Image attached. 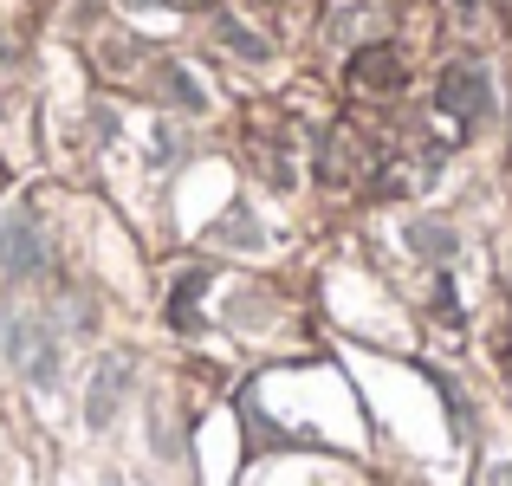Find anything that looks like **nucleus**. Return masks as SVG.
I'll return each instance as SVG.
<instances>
[{
	"instance_id": "423d86ee",
	"label": "nucleus",
	"mask_w": 512,
	"mask_h": 486,
	"mask_svg": "<svg viewBox=\"0 0 512 486\" xmlns=\"http://www.w3.org/2000/svg\"><path fill=\"white\" fill-rule=\"evenodd\" d=\"M350 85H357V91L402 85V52L396 46H363V52H350Z\"/></svg>"
},
{
	"instance_id": "9b49d317",
	"label": "nucleus",
	"mask_w": 512,
	"mask_h": 486,
	"mask_svg": "<svg viewBox=\"0 0 512 486\" xmlns=\"http://www.w3.org/2000/svg\"><path fill=\"white\" fill-rule=\"evenodd\" d=\"M493 486H512V474H493Z\"/></svg>"
},
{
	"instance_id": "f257e3e1",
	"label": "nucleus",
	"mask_w": 512,
	"mask_h": 486,
	"mask_svg": "<svg viewBox=\"0 0 512 486\" xmlns=\"http://www.w3.org/2000/svg\"><path fill=\"white\" fill-rule=\"evenodd\" d=\"M0 350H7V363L33 389H52V383H59V363H65L59 331H52V324H39L33 312H7V318H0Z\"/></svg>"
},
{
	"instance_id": "1a4fd4ad",
	"label": "nucleus",
	"mask_w": 512,
	"mask_h": 486,
	"mask_svg": "<svg viewBox=\"0 0 512 486\" xmlns=\"http://www.w3.org/2000/svg\"><path fill=\"white\" fill-rule=\"evenodd\" d=\"M163 85H169V98H175V104H188V111H201V85H195V78L182 72V65H169V72H163Z\"/></svg>"
},
{
	"instance_id": "7ed1b4c3",
	"label": "nucleus",
	"mask_w": 512,
	"mask_h": 486,
	"mask_svg": "<svg viewBox=\"0 0 512 486\" xmlns=\"http://www.w3.org/2000/svg\"><path fill=\"white\" fill-rule=\"evenodd\" d=\"M389 13H396V0H331V13H325V39H331V46H357V39L383 33Z\"/></svg>"
},
{
	"instance_id": "f03ea898",
	"label": "nucleus",
	"mask_w": 512,
	"mask_h": 486,
	"mask_svg": "<svg viewBox=\"0 0 512 486\" xmlns=\"http://www.w3.org/2000/svg\"><path fill=\"white\" fill-rule=\"evenodd\" d=\"M487 104H493V91H487V65L480 59H461L441 72V111L448 117L474 124V117H487Z\"/></svg>"
},
{
	"instance_id": "f8f14e48",
	"label": "nucleus",
	"mask_w": 512,
	"mask_h": 486,
	"mask_svg": "<svg viewBox=\"0 0 512 486\" xmlns=\"http://www.w3.org/2000/svg\"><path fill=\"white\" fill-rule=\"evenodd\" d=\"M130 7H156V0H130Z\"/></svg>"
},
{
	"instance_id": "6e6552de",
	"label": "nucleus",
	"mask_w": 512,
	"mask_h": 486,
	"mask_svg": "<svg viewBox=\"0 0 512 486\" xmlns=\"http://www.w3.org/2000/svg\"><path fill=\"white\" fill-rule=\"evenodd\" d=\"M409 240L428 253V260H448V253H454V234L441 221H409Z\"/></svg>"
},
{
	"instance_id": "20e7f679",
	"label": "nucleus",
	"mask_w": 512,
	"mask_h": 486,
	"mask_svg": "<svg viewBox=\"0 0 512 486\" xmlns=\"http://www.w3.org/2000/svg\"><path fill=\"white\" fill-rule=\"evenodd\" d=\"M0 266H7V273H20V279L46 266V247H39L33 214H7V221H0Z\"/></svg>"
},
{
	"instance_id": "0eeeda50",
	"label": "nucleus",
	"mask_w": 512,
	"mask_h": 486,
	"mask_svg": "<svg viewBox=\"0 0 512 486\" xmlns=\"http://www.w3.org/2000/svg\"><path fill=\"white\" fill-rule=\"evenodd\" d=\"M363 169H370L363 137H357V130H338V137H331V150H325V182H344V175H363Z\"/></svg>"
},
{
	"instance_id": "39448f33",
	"label": "nucleus",
	"mask_w": 512,
	"mask_h": 486,
	"mask_svg": "<svg viewBox=\"0 0 512 486\" xmlns=\"http://www.w3.org/2000/svg\"><path fill=\"white\" fill-rule=\"evenodd\" d=\"M124 389H130V357H104L98 376H91V396H85V422H91V428H111Z\"/></svg>"
},
{
	"instance_id": "9d476101",
	"label": "nucleus",
	"mask_w": 512,
	"mask_h": 486,
	"mask_svg": "<svg viewBox=\"0 0 512 486\" xmlns=\"http://www.w3.org/2000/svg\"><path fill=\"white\" fill-rule=\"evenodd\" d=\"M221 39H227L234 52H247V59H266V46H260V39L247 33V26H234V20H221Z\"/></svg>"
}]
</instances>
